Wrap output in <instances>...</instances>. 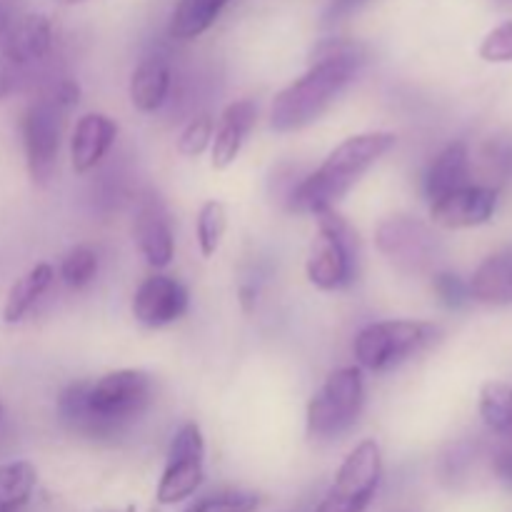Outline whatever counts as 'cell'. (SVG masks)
<instances>
[{
  "instance_id": "6da1fadb",
  "label": "cell",
  "mask_w": 512,
  "mask_h": 512,
  "mask_svg": "<svg viewBox=\"0 0 512 512\" xmlns=\"http://www.w3.org/2000/svg\"><path fill=\"white\" fill-rule=\"evenodd\" d=\"M153 403V378L143 370H113L70 383L58 398V418L73 435L108 440L128 430Z\"/></svg>"
},
{
  "instance_id": "7a4b0ae2",
  "label": "cell",
  "mask_w": 512,
  "mask_h": 512,
  "mask_svg": "<svg viewBox=\"0 0 512 512\" xmlns=\"http://www.w3.org/2000/svg\"><path fill=\"white\" fill-rule=\"evenodd\" d=\"M363 63V45L340 38L320 43L310 68L275 95L270 105V128L275 133H295L313 125L353 83Z\"/></svg>"
},
{
  "instance_id": "3957f363",
  "label": "cell",
  "mask_w": 512,
  "mask_h": 512,
  "mask_svg": "<svg viewBox=\"0 0 512 512\" xmlns=\"http://www.w3.org/2000/svg\"><path fill=\"white\" fill-rule=\"evenodd\" d=\"M395 143H398V138L388 130L350 135L338 148L330 150V155L320 163L318 170L300 178V183L285 200V208L290 213L308 215L333 210L360 183V178L395 148Z\"/></svg>"
},
{
  "instance_id": "277c9868",
  "label": "cell",
  "mask_w": 512,
  "mask_h": 512,
  "mask_svg": "<svg viewBox=\"0 0 512 512\" xmlns=\"http://www.w3.org/2000/svg\"><path fill=\"white\" fill-rule=\"evenodd\" d=\"M313 218L318 223V238L313 240L305 263L308 280L325 293L348 288L358 275V233L335 208L323 210Z\"/></svg>"
},
{
  "instance_id": "5b68a950",
  "label": "cell",
  "mask_w": 512,
  "mask_h": 512,
  "mask_svg": "<svg viewBox=\"0 0 512 512\" xmlns=\"http://www.w3.org/2000/svg\"><path fill=\"white\" fill-rule=\"evenodd\" d=\"M365 405V380L358 365L338 368L315 390L305 415L310 440H335L358 423Z\"/></svg>"
},
{
  "instance_id": "8992f818",
  "label": "cell",
  "mask_w": 512,
  "mask_h": 512,
  "mask_svg": "<svg viewBox=\"0 0 512 512\" xmlns=\"http://www.w3.org/2000/svg\"><path fill=\"white\" fill-rule=\"evenodd\" d=\"M440 338L438 325L425 320H380L370 323L358 333L353 343L355 363L360 370H383L398 368L405 360L415 358L428 350Z\"/></svg>"
},
{
  "instance_id": "52a82bcc",
  "label": "cell",
  "mask_w": 512,
  "mask_h": 512,
  "mask_svg": "<svg viewBox=\"0 0 512 512\" xmlns=\"http://www.w3.org/2000/svg\"><path fill=\"white\" fill-rule=\"evenodd\" d=\"M383 480V450L368 438L355 445L340 465L333 485L315 512H368Z\"/></svg>"
},
{
  "instance_id": "ba28073f",
  "label": "cell",
  "mask_w": 512,
  "mask_h": 512,
  "mask_svg": "<svg viewBox=\"0 0 512 512\" xmlns=\"http://www.w3.org/2000/svg\"><path fill=\"white\" fill-rule=\"evenodd\" d=\"M63 115L65 110H60V105L45 90L25 108L23 120H20L25 163H28L30 178L38 185L50 183L55 168H58Z\"/></svg>"
},
{
  "instance_id": "9c48e42d",
  "label": "cell",
  "mask_w": 512,
  "mask_h": 512,
  "mask_svg": "<svg viewBox=\"0 0 512 512\" xmlns=\"http://www.w3.org/2000/svg\"><path fill=\"white\" fill-rule=\"evenodd\" d=\"M205 480V438L198 423H185L170 440L155 500L160 505L185 503Z\"/></svg>"
},
{
  "instance_id": "30bf717a",
  "label": "cell",
  "mask_w": 512,
  "mask_h": 512,
  "mask_svg": "<svg viewBox=\"0 0 512 512\" xmlns=\"http://www.w3.org/2000/svg\"><path fill=\"white\" fill-rule=\"evenodd\" d=\"M375 245L400 273H423L438 260V238L433 230L410 215L385 218L375 230Z\"/></svg>"
},
{
  "instance_id": "8fae6325",
  "label": "cell",
  "mask_w": 512,
  "mask_h": 512,
  "mask_svg": "<svg viewBox=\"0 0 512 512\" xmlns=\"http://www.w3.org/2000/svg\"><path fill=\"white\" fill-rule=\"evenodd\" d=\"M53 53V23L40 13L20 15L5 43L0 65L23 83Z\"/></svg>"
},
{
  "instance_id": "7c38bea8",
  "label": "cell",
  "mask_w": 512,
  "mask_h": 512,
  "mask_svg": "<svg viewBox=\"0 0 512 512\" xmlns=\"http://www.w3.org/2000/svg\"><path fill=\"white\" fill-rule=\"evenodd\" d=\"M188 288L178 278L155 273L140 283L133 295V318L145 328H165L188 313Z\"/></svg>"
},
{
  "instance_id": "4fadbf2b",
  "label": "cell",
  "mask_w": 512,
  "mask_h": 512,
  "mask_svg": "<svg viewBox=\"0 0 512 512\" xmlns=\"http://www.w3.org/2000/svg\"><path fill=\"white\" fill-rule=\"evenodd\" d=\"M133 235L145 263L155 270H163L175 258V233L170 213L158 195L148 193L138 200L133 218Z\"/></svg>"
},
{
  "instance_id": "5bb4252c",
  "label": "cell",
  "mask_w": 512,
  "mask_h": 512,
  "mask_svg": "<svg viewBox=\"0 0 512 512\" xmlns=\"http://www.w3.org/2000/svg\"><path fill=\"white\" fill-rule=\"evenodd\" d=\"M495 208H498V190L485 185H465L430 203V218L440 228L463 230L488 223Z\"/></svg>"
},
{
  "instance_id": "9a60e30c",
  "label": "cell",
  "mask_w": 512,
  "mask_h": 512,
  "mask_svg": "<svg viewBox=\"0 0 512 512\" xmlns=\"http://www.w3.org/2000/svg\"><path fill=\"white\" fill-rule=\"evenodd\" d=\"M118 135V125L105 113H88L75 123L70 138V163L78 175H88L103 163Z\"/></svg>"
},
{
  "instance_id": "2e32d148",
  "label": "cell",
  "mask_w": 512,
  "mask_h": 512,
  "mask_svg": "<svg viewBox=\"0 0 512 512\" xmlns=\"http://www.w3.org/2000/svg\"><path fill=\"white\" fill-rule=\"evenodd\" d=\"M255 120H258V108L253 100H235L223 110L218 128H215L213 145H210V163L215 170H225L235 163L245 138L255 128Z\"/></svg>"
},
{
  "instance_id": "e0dca14e",
  "label": "cell",
  "mask_w": 512,
  "mask_h": 512,
  "mask_svg": "<svg viewBox=\"0 0 512 512\" xmlns=\"http://www.w3.org/2000/svg\"><path fill=\"white\" fill-rule=\"evenodd\" d=\"M173 93V68L165 55H148L130 75V103L140 113H158Z\"/></svg>"
},
{
  "instance_id": "ac0fdd59",
  "label": "cell",
  "mask_w": 512,
  "mask_h": 512,
  "mask_svg": "<svg viewBox=\"0 0 512 512\" xmlns=\"http://www.w3.org/2000/svg\"><path fill=\"white\" fill-rule=\"evenodd\" d=\"M470 185V150L468 143L455 140V143L445 145L433 163L428 165L423 178V190L428 195L430 203L445 198V195L455 193V190Z\"/></svg>"
},
{
  "instance_id": "d6986e66",
  "label": "cell",
  "mask_w": 512,
  "mask_h": 512,
  "mask_svg": "<svg viewBox=\"0 0 512 512\" xmlns=\"http://www.w3.org/2000/svg\"><path fill=\"white\" fill-rule=\"evenodd\" d=\"M470 295L480 303L512 305V245L490 255L470 280Z\"/></svg>"
},
{
  "instance_id": "ffe728a7",
  "label": "cell",
  "mask_w": 512,
  "mask_h": 512,
  "mask_svg": "<svg viewBox=\"0 0 512 512\" xmlns=\"http://www.w3.org/2000/svg\"><path fill=\"white\" fill-rule=\"evenodd\" d=\"M55 280V270L50 263H38L28 270V273L20 275L8 290V298L3 305V320L8 325L20 323L30 310L38 305V300L43 298L50 290Z\"/></svg>"
},
{
  "instance_id": "44dd1931",
  "label": "cell",
  "mask_w": 512,
  "mask_h": 512,
  "mask_svg": "<svg viewBox=\"0 0 512 512\" xmlns=\"http://www.w3.org/2000/svg\"><path fill=\"white\" fill-rule=\"evenodd\" d=\"M230 0H178L170 15V35L175 40H195L218 20Z\"/></svg>"
},
{
  "instance_id": "7402d4cb",
  "label": "cell",
  "mask_w": 512,
  "mask_h": 512,
  "mask_svg": "<svg viewBox=\"0 0 512 512\" xmlns=\"http://www.w3.org/2000/svg\"><path fill=\"white\" fill-rule=\"evenodd\" d=\"M38 485V470L28 460L0 463V512H23Z\"/></svg>"
},
{
  "instance_id": "603a6c76",
  "label": "cell",
  "mask_w": 512,
  "mask_h": 512,
  "mask_svg": "<svg viewBox=\"0 0 512 512\" xmlns=\"http://www.w3.org/2000/svg\"><path fill=\"white\" fill-rule=\"evenodd\" d=\"M480 418L495 435L512 440V385H483V390H480Z\"/></svg>"
},
{
  "instance_id": "cb8c5ba5",
  "label": "cell",
  "mask_w": 512,
  "mask_h": 512,
  "mask_svg": "<svg viewBox=\"0 0 512 512\" xmlns=\"http://www.w3.org/2000/svg\"><path fill=\"white\" fill-rule=\"evenodd\" d=\"M225 228H228V210L220 200H208L200 208L195 220V235H198V248L203 258H213L223 243Z\"/></svg>"
},
{
  "instance_id": "d4e9b609",
  "label": "cell",
  "mask_w": 512,
  "mask_h": 512,
  "mask_svg": "<svg viewBox=\"0 0 512 512\" xmlns=\"http://www.w3.org/2000/svg\"><path fill=\"white\" fill-rule=\"evenodd\" d=\"M100 258L90 245H75L65 253V258L60 260V280H63L68 288L80 290L85 285H90L98 275Z\"/></svg>"
},
{
  "instance_id": "484cf974",
  "label": "cell",
  "mask_w": 512,
  "mask_h": 512,
  "mask_svg": "<svg viewBox=\"0 0 512 512\" xmlns=\"http://www.w3.org/2000/svg\"><path fill=\"white\" fill-rule=\"evenodd\" d=\"M215 120L208 113H200L190 120L178 138V153L185 158H200L213 145Z\"/></svg>"
},
{
  "instance_id": "4316f807",
  "label": "cell",
  "mask_w": 512,
  "mask_h": 512,
  "mask_svg": "<svg viewBox=\"0 0 512 512\" xmlns=\"http://www.w3.org/2000/svg\"><path fill=\"white\" fill-rule=\"evenodd\" d=\"M255 508H258V495L230 490V493L208 495L190 505L185 512H253Z\"/></svg>"
},
{
  "instance_id": "83f0119b",
  "label": "cell",
  "mask_w": 512,
  "mask_h": 512,
  "mask_svg": "<svg viewBox=\"0 0 512 512\" xmlns=\"http://www.w3.org/2000/svg\"><path fill=\"white\" fill-rule=\"evenodd\" d=\"M480 58L488 63H512V20L490 30L480 43Z\"/></svg>"
},
{
  "instance_id": "f1b7e54d",
  "label": "cell",
  "mask_w": 512,
  "mask_h": 512,
  "mask_svg": "<svg viewBox=\"0 0 512 512\" xmlns=\"http://www.w3.org/2000/svg\"><path fill=\"white\" fill-rule=\"evenodd\" d=\"M433 290L438 295L440 303L450 310H460L468 303L473 295H470V285L465 283L460 275L455 273H438L433 278Z\"/></svg>"
},
{
  "instance_id": "f546056e",
  "label": "cell",
  "mask_w": 512,
  "mask_h": 512,
  "mask_svg": "<svg viewBox=\"0 0 512 512\" xmlns=\"http://www.w3.org/2000/svg\"><path fill=\"white\" fill-rule=\"evenodd\" d=\"M368 3H373V0H330L323 13V25L325 28H335V25L358 15Z\"/></svg>"
},
{
  "instance_id": "4dcf8cb0",
  "label": "cell",
  "mask_w": 512,
  "mask_h": 512,
  "mask_svg": "<svg viewBox=\"0 0 512 512\" xmlns=\"http://www.w3.org/2000/svg\"><path fill=\"white\" fill-rule=\"evenodd\" d=\"M48 93L50 98L60 105V110H65V113L80 103V85L75 83L73 78L55 80V83L48 88Z\"/></svg>"
},
{
  "instance_id": "1f68e13d",
  "label": "cell",
  "mask_w": 512,
  "mask_h": 512,
  "mask_svg": "<svg viewBox=\"0 0 512 512\" xmlns=\"http://www.w3.org/2000/svg\"><path fill=\"white\" fill-rule=\"evenodd\" d=\"M20 15L15 13V0H0V55H3L5 43H8V35L13 30V25L18 23Z\"/></svg>"
},
{
  "instance_id": "d6a6232c",
  "label": "cell",
  "mask_w": 512,
  "mask_h": 512,
  "mask_svg": "<svg viewBox=\"0 0 512 512\" xmlns=\"http://www.w3.org/2000/svg\"><path fill=\"white\" fill-rule=\"evenodd\" d=\"M493 470L505 485H512V448H503V450H498V453H495Z\"/></svg>"
},
{
  "instance_id": "836d02e7",
  "label": "cell",
  "mask_w": 512,
  "mask_h": 512,
  "mask_svg": "<svg viewBox=\"0 0 512 512\" xmlns=\"http://www.w3.org/2000/svg\"><path fill=\"white\" fill-rule=\"evenodd\" d=\"M240 303H243L245 310H253L255 288H250V285H243V288H240Z\"/></svg>"
},
{
  "instance_id": "e575fe53",
  "label": "cell",
  "mask_w": 512,
  "mask_h": 512,
  "mask_svg": "<svg viewBox=\"0 0 512 512\" xmlns=\"http://www.w3.org/2000/svg\"><path fill=\"white\" fill-rule=\"evenodd\" d=\"M98 512H138V510H135V508H103Z\"/></svg>"
},
{
  "instance_id": "d590c367",
  "label": "cell",
  "mask_w": 512,
  "mask_h": 512,
  "mask_svg": "<svg viewBox=\"0 0 512 512\" xmlns=\"http://www.w3.org/2000/svg\"><path fill=\"white\" fill-rule=\"evenodd\" d=\"M60 5H78V3H85V0H58Z\"/></svg>"
},
{
  "instance_id": "8d00e7d4",
  "label": "cell",
  "mask_w": 512,
  "mask_h": 512,
  "mask_svg": "<svg viewBox=\"0 0 512 512\" xmlns=\"http://www.w3.org/2000/svg\"><path fill=\"white\" fill-rule=\"evenodd\" d=\"M0 413H3V408H0Z\"/></svg>"
}]
</instances>
